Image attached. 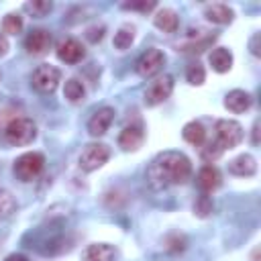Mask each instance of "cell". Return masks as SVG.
Segmentation results:
<instances>
[{"label":"cell","instance_id":"6da1fadb","mask_svg":"<svg viewBox=\"0 0 261 261\" xmlns=\"http://www.w3.org/2000/svg\"><path fill=\"white\" fill-rule=\"evenodd\" d=\"M190 175H192V163L179 151H163L147 167V181L153 190L186 184Z\"/></svg>","mask_w":261,"mask_h":261},{"label":"cell","instance_id":"7a4b0ae2","mask_svg":"<svg viewBox=\"0 0 261 261\" xmlns=\"http://www.w3.org/2000/svg\"><path fill=\"white\" fill-rule=\"evenodd\" d=\"M45 167V155L31 151V153H22L20 157H16L14 161V175L20 181H33Z\"/></svg>","mask_w":261,"mask_h":261},{"label":"cell","instance_id":"3957f363","mask_svg":"<svg viewBox=\"0 0 261 261\" xmlns=\"http://www.w3.org/2000/svg\"><path fill=\"white\" fill-rule=\"evenodd\" d=\"M4 135H6V141L10 145L24 147V145H29V143L35 141V137H37V124L31 118H14L6 126Z\"/></svg>","mask_w":261,"mask_h":261},{"label":"cell","instance_id":"277c9868","mask_svg":"<svg viewBox=\"0 0 261 261\" xmlns=\"http://www.w3.org/2000/svg\"><path fill=\"white\" fill-rule=\"evenodd\" d=\"M214 130H216V143L222 151L232 149L243 141V126L237 120L220 118V120H216Z\"/></svg>","mask_w":261,"mask_h":261},{"label":"cell","instance_id":"5b68a950","mask_svg":"<svg viewBox=\"0 0 261 261\" xmlns=\"http://www.w3.org/2000/svg\"><path fill=\"white\" fill-rule=\"evenodd\" d=\"M59 82H61V71H59L55 65H49V63L39 65V67L33 71V75H31L33 88H35L37 92H41V94H51V92H55V88L59 86Z\"/></svg>","mask_w":261,"mask_h":261},{"label":"cell","instance_id":"8992f818","mask_svg":"<svg viewBox=\"0 0 261 261\" xmlns=\"http://www.w3.org/2000/svg\"><path fill=\"white\" fill-rule=\"evenodd\" d=\"M110 159V149L104 143H90L80 155V169L82 171H96Z\"/></svg>","mask_w":261,"mask_h":261},{"label":"cell","instance_id":"52a82bcc","mask_svg":"<svg viewBox=\"0 0 261 261\" xmlns=\"http://www.w3.org/2000/svg\"><path fill=\"white\" fill-rule=\"evenodd\" d=\"M171 92H173V77L167 75V73L165 75H159L145 90V104L147 106H157V104L165 102L171 96Z\"/></svg>","mask_w":261,"mask_h":261},{"label":"cell","instance_id":"ba28073f","mask_svg":"<svg viewBox=\"0 0 261 261\" xmlns=\"http://www.w3.org/2000/svg\"><path fill=\"white\" fill-rule=\"evenodd\" d=\"M163 65H165V53L161 49L151 47V49H147L139 57V61H137V73L141 77H151V75L159 73Z\"/></svg>","mask_w":261,"mask_h":261},{"label":"cell","instance_id":"9c48e42d","mask_svg":"<svg viewBox=\"0 0 261 261\" xmlns=\"http://www.w3.org/2000/svg\"><path fill=\"white\" fill-rule=\"evenodd\" d=\"M51 33L45 29H33L24 39V47L31 55H45L51 49Z\"/></svg>","mask_w":261,"mask_h":261},{"label":"cell","instance_id":"30bf717a","mask_svg":"<svg viewBox=\"0 0 261 261\" xmlns=\"http://www.w3.org/2000/svg\"><path fill=\"white\" fill-rule=\"evenodd\" d=\"M112 120H114V108L102 106V108H98V110L90 116V120H88V133H90L92 137H102V135L110 128Z\"/></svg>","mask_w":261,"mask_h":261},{"label":"cell","instance_id":"8fae6325","mask_svg":"<svg viewBox=\"0 0 261 261\" xmlns=\"http://www.w3.org/2000/svg\"><path fill=\"white\" fill-rule=\"evenodd\" d=\"M84 55H86V49L77 39L69 37V39L59 41V45H57V57L63 63H77L84 59Z\"/></svg>","mask_w":261,"mask_h":261},{"label":"cell","instance_id":"7c38bea8","mask_svg":"<svg viewBox=\"0 0 261 261\" xmlns=\"http://www.w3.org/2000/svg\"><path fill=\"white\" fill-rule=\"evenodd\" d=\"M145 141V130L141 124H128L118 135V145L122 151H137Z\"/></svg>","mask_w":261,"mask_h":261},{"label":"cell","instance_id":"4fadbf2b","mask_svg":"<svg viewBox=\"0 0 261 261\" xmlns=\"http://www.w3.org/2000/svg\"><path fill=\"white\" fill-rule=\"evenodd\" d=\"M196 184H198V188H200L204 194H208V192H214L216 188H220L222 175H220L218 167H214V165H204V167L198 171V175H196Z\"/></svg>","mask_w":261,"mask_h":261},{"label":"cell","instance_id":"5bb4252c","mask_svg":"<svg viewBox=\"0 0 261 261\" xmlns=\"http://www.w3.org/2000/svg\"><path fill=\"white\" fill-rule=\"evenodd\" d=\"M251 94L245 92V90H230L226 96H224V108L230 110L232 114H241V112H247L251 108Z\"/></svg>","mask_w":261,"mask_h":261},{"label":"cell","instance_id":"9a60e30c","mask_svg":"<svg viewBox=\"0 0 261 261\" xmlns=\"http://www.w3.org/2000/svg\"><path fill=\"white\" fill-rule=\"evenodd\" d=\"M114 257H116L114 247L106 245V243L88 245L82 253V261H114Z\"/></svg>","mask_w":261,"mask_h":261},{"label":"cell","instance_id":"2e32d148","mask_svg":"<svg viewBox=\"0 0 261 261\" xmlns=\"http://www.w3.org/2000/svg\"><path fill=\"white\" fill-rule=\"evenodd\" d=\"M228 171H230L232 175L249 177V175H253V173L257 171V161H255V157H253V155L243 153V155L234 157V159L228 163Z\"/></svg>","mask_w":261,"mask_h":261},{"label":"cell","instance_id":"e0dca14e","mask_svg":"<svg viewBox=\"0 0 261 261\" xmlns=\"http://www.w3.org/2000/svg\"><path fill=\"white\" fill-rule=\"evenodd\" d=\"M153 22L163 33H175L179 27V18H177L175 10H171V8H159L153 16Z\"/></svg>","mask_w":261,"mask_h":261},{"label":"cell","instance_id":"ac0fdd59","mask_svg":"<svg viewBox=\"0 0 261 261\" xmlns=\"http://www.w3.org/2000/svg\"><path fill=\"white\" fill-rule=\"evenodd\" d=\"M208 61L216 73H226L232 67V53L226 47H216V49H212Z\"/></svg>","mask_w":261,"mask_h":261},{"label":"cell","instance_id":"d6986e66","mask_svg":"<svg viewBox=\"0 0 261 261\" xmlns=\"http://www.w3.org/2000/svg\"><path fill=\"white\" fill-rule=\"evenodd\" d=\"M204 16L214 24H228L232 20V8L226 4H208L204 8Z\"/></svg>","mask_w":261,"mask_h":261},{"label":"cell","instance_id":"ffe728a7","mask_svg":"<svg viewBox=\"0 0 261 261\" xmlns=\"http://www.w3.org/2000/svg\"><path fill=\"white\" fill-rule=\"evenodd\" d=\"M181 137H184V141H188L190 145L200 147V145L206 141V128H204L202 122L192 120V122H188V124L181 128Z\"/></svg>","mask_w":261,"mask_h":261},{"label":"cell","instance_id":"44dd1931","mask_svg":"<svg viewBox=\"0 0 261 261\" xmlns=\"http://www.w3.org/2000/svg\"><path fill=\"white\" fill-rule=\"evenodd\" d=\"M63 96H65L71 104H80V102H84V98H86V88H84V84H82L77 77H69V80L65 82V86H63Z\"/></svg>","mask_w":261,"mask_h":261},{"label":"cell","instance_id":"7402d4cb","mask_svg":"<svg viewBox=\"0 0 261 261\" xmlns=\"http://www.w3.org/2000/svg\"><path fill=\"white\" fill-rule=\"evenodd\" d=\"M135 41V29L130 24H124L120 27L116 33H114V39H112V45L118 49V51H126Z\"/></svg>","mask_w":261,"mask_h":261},{"label":"cell","instance_id":"603a6c76","mask_svg":"<svg viewBox=\"0 0 261 261\" xmlns=\"http://www.w3.org/2000/svg\"><path fill=\"white\" fill-rule=\"evenodd\" d=\"M2 31L6 35H18L22 31V16L18 12H8L2 20Z\"/></svg>","mask_w":261,"mask_h":261},{"label":"cell","instance_id":"cb8c5ba5","mask_svg":"<svg viewBox=\"0 0 261 261\" xmlns=\"http://www.w3.org/2000/svg\"><path fill=\"white\" fill-rule=\"evenodd\" d=\"M16 208V202H14V196L8 192V190H0V222L4 218H8Z\"/></svg>","mask_w":261,"mask_h":261},{"label":"cell","instance_id":"d4e9b609","mask_svg":"<svg viewBox=\"0 0 261 261\" xmlns=\"http://www.w3.org/2000/svg\"><path fill=\"white\" fill-rule=\"evenodd\" d=\"M24 10L31 12L33 16H45L53 10V2H47V0H33V2H27L24 4Z\"/></svg>","mask_w":261,"mask_h":261},{"label":"cell","instance_id":"484cf974","mask_svg":"<svg viewBox=\"0 0 261 261\" xmlns=\"http://www.w3.org/2000/svg\"><path fill=\"white\" fill-rule=\"evenodd\" d=\"M186 77H188V82L192 86H202L204 80H206V71H204V67L200 63H192V65H188Z\"/></svg>","mask_w":261,"mask_h":261},{"label":"cell","instance_id":"4316f807","mask_svg":"<svg viewBox=\"0 0 261 261\" xmlns=\"http://www.w3.org/2000/svg\"><path fill=\"white\" fill-rule=\"evenodd\" d=\"M222 153H224V151L218 147V143H216V141H210L206 147H202V153H200V157H202L204 161L212 163V161H214V159H218Z\"/></svg>","mask_w":261,"mask_h":261},{"label":"cell","instance_id":"83f0119b","mask_svg":"<svg viewBox=\"0 0 261 261\" xmlns=\"http://www.w3.org/2000/svg\"><path fill=\"white\" fill-rule=\"evenodd\" d=\"M194 212H196L198 216H202V218L212 212V202H210V198H208L206 194H202V196L198 198V202L194 204Z\"/></svg>","mask_w":261,"mask_h":261},{"label":"cell","instance_id":"f1b7e54d","mask_svg":"<svg viewBox=\"0 0 261 261\" xmlns=\"http://www.w3.org/2000/svg\"><path fill=\"white\" fill-rule=\"evenodd\" d=\"M155 6H157L155 2H147V0H143V2H124V4H122L124 10H141V12H149V10H153Z\"/></svg>","mask_w":261,"mask_h":261},{"label":"cell","instance_id":"f546056e","mask_svg":"<svg viewBox=\"0 0 261 261\" xmlns=\"http://www.w3.org/2000/svg\"><path fill=\"white\" fill-rule=\"evenodd\" d=\"M92 43H96V41H100L102 37H104V27H94V29H88V35H86Z\"/></svg>","mask_w":261,"mask_h":261},{"label":"cell","instance_id":"4dcf8cb0","mask_svg":"<svg viewBox=\"0 0 261 261\" xmlns=\"http://www.w3.org/2000/svg\"><path fill=\"white\" fill-rule=\"evenodd\" d=\"M8 41H6V37L4 35H0V57H4L6 53H8Z\"/></svg>","mask_w":261,"mask_h":261},{"label":"cell","instance_id":"1f68e13d","mask_svg":"<svg viewBox=\"0 0 261 261\" xmlns=\"http://www.w3.org/2000/svg\"><path fill=\"white\" fill-rule=\"evenodd\" d=\"M257 43H259V33H255V35H253V39H251V53H253V55H259Z\"/></svg>","mask_w":261,"mask_h":261},{"label":"cell","instance_id":"d6a6232c","mask_svg":"<svg viewBox=\"0 0 261 261\" xmlns=\"http://www.w3.org/2000/svg\"><path fill=\"white\" fill-rule=\"evenodd\" d=\"M4 261H29V257H24V255H20V253H12V255H8Z\"/></svg>","mask_w":261,"mask_h":261},{"label":"cell","instance_id":"836d02e7","mask_svg":"<svg viewBox=\"0 0 261 261\" xmlns=\"http://www.w3.org/2000/svg\"><path fill=\"white\" fill-rule=\"evenodd\" d=\"M253 145H259V122L257 120L253 124Z\"/></svg>","mask_w":261,"mask_h":261}]
</instances>
